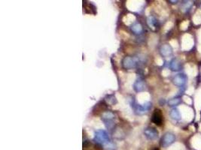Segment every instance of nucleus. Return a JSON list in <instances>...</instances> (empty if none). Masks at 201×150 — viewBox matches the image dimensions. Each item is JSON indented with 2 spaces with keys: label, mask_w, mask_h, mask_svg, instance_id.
I'll use <instances>...</instances> for the list:
<instances>
[{
  "label": "nucleus",
  "mask_w": 201,
  "mask_h": 150,
  "mask_svg": "<svg viewBox=\"0 0 201 150\" xmlns=\"http://www.w3.org/2000/svg\"><path fill=\"white\" fill-rule=\"evenodd\" d=\"M145 89L144 82L142 81H138L135 83L134 89L137 92H141Z\"/></svg>",
  "instance_id": "nucleus-10"
},
{
  "label": "nucleus",
  "mask_w": 201,
  "mask_h": 150,
  "mask_svg": "<svg viewBox=\"0 0 201 150\" xmlns=\"http://www.w3.org/2000/svg\"><path fill=\"white\" fill-rule=\"evenodd\" d=\"M122 65H123L124 68H126V69H132V68H133L136 66L137 62H136V61L132 57L127 56L123 59Z\"/></svg>",
  "instance_id": "nucleus-5"
},
{
  "label": "nucleus",
  "mask_w": 201,
  "mask_h": 150,
  "mask_svg": "<svg viewBox=\"0 0 201 150\" xmlns=\"http://www.w3.org/2000/svg\"><path fill=\"white\" fill-rule=\"evenodd\" d=\"M131 30L135 34H140L142 32V27L139 23H136L131 28Z\"/></svg>",
  "instance_id": "nucleus-12"
},
{
  "label": "nucleus",
  "mask_w": 201,
  "mask_h": 150,
  "mask_svg": "<svg viewBox=\"0 0 201 150\" xmlns=\"http://www.w3.org/2000/svg\"><path fill=\"white\" fill-rule=\"evenodd\" d=\"M170 114L172 119H174V120L178 121L181 119V114H180V112H179V110H178L177 108L173 109V110L170 111Z\"/></svg>",
  "instance_id": "nucleus-9"
},
{
  "label": "nucleus",
  "mask_w": 201,
  "mask_h": 150,
  "mask_svg": "<svg viewBox=\"0 0 201 150\" xmlns=\"http://www.w3.org/2000/svg\"><path fill=\"white\" fill-rule=\"evenodd\" d=\"M175 137L173 134L170 132H167L164 135L161 140V145L163 147H168L169 146L175 142Z\"/></svg>",
  "instance_id": "nucleus-2"
},
{
  "label": "nucleus",
  "mask_w": 201,
  "mask_h": 150,
  "mask_svg": "<svg viewBox=\"0 0 201 150\" xmlns=\"http://www.w3.org/2000/svg\"><path fill=\"white\" fill-rule=\"evenodd\" d=\"M187 81V76L184 74H176L173 79V82L176 86H183Z\"/></svg>",
  "instance_id": "nucleus-3"
},
{
  "label": "nucleus",
  "mask_w": 201,
  "mask_h": 150,
  "mask_svg": "<svg viewBox=\"0 0 201 150\" xmlns=\"http://www.w3.org/2000/svg\"><path fill=\"white\" fill-rule=\"evenodd\" d=\"M144 134L148 139L151 140H156L158 137V131L153 128H146L144 131Z\"/></svg>",
  "instance_id": "nucleus-4"
},
{
  "label": "nucleus",
  "mask_w": 201,
  "mask_h": 150,
  "mask_svg": "<svg viewBox=\"0 0 201 150\" xmlns=\"http://www.w3.org/2000/svg\"><path fill=\"white\" fill-rule=\"evenodd\" d=\"M156 23H157V21H156L155 17H148V26H149L150 27H155Z\"/></svg>",
  "instance_id": "nucleus-13"
},
{
  "label": "nucleus",
  "mask_w": 201,
  "mask_h": 150,
  "mask_svg": "<svg viewBox=\"0 0 201 150\" xmlns=\"http://www.w3.org/2000/svg\"><path fill=\"white\" fill-rule=\"evenodd\" d=\"M182 100L180 98H171L170 101H168V105L170 107L176 106V105H179L180 103H181Z\"/></svg>",
  "instance_id": "nucleus-11"
},
{
  "label": "nucleus",
  "mask_w": 201,
  "mask_h": 150,
  "mask_svg": "<svg viewBox=\"0 0 201 150\" xmlns=\"http://www.w3.org/2000/svg\"><path fill=\"white\" fill-rule=\"evenodd\" d=\"M170 69L173 72H179L182 68L181 62L178 59H173L170 63Z\"/></svg>",
  "instance_id": "nucleus-7"
},
{
  "label": "nucleus",
  "mask_w": 201,
  "mask_h": 150,
  "mask_svg": "<svg viewBox=\"0 0 201 150\" xmlns=\"http://www.w3.org/2000/svg\"><path fill=\"white\" fill-rule=\"evenodd\" d=\"M160 51H161V55L164 56H169L173 53V49H172L171 46L169 44H164L161 46Z\"/></svg>",
  "instance_id": "nucleus-8"
},
{
  "label": "nucleus",
  "mask_w": 201,
  "mask_h": 150,
  "mask_svg": "<svg viewBox=\"0 0 201 150\" xmlns=\"http://www.w3.org/2000/svg\"><path fill=\"white\" fill-rule=\"evenodd\" d=\"M94 140L96 141L97 143L104 145L109 143L110 140H109V137L108 135L107 132L103 130H99L95 134Z\"/></svg>",
  "instance_id": "nucleus-1"
},
{
  "label": "nucleus",
  "mask_w": 201,
  "mask_h": 150,
  "mask_svg": "<svg viewBox=\"0 0 201 150\" xmlns=\"http://www.w3.org/2000/svg\"><path fill=\"white\" fill-rule=\"evenodd\" d=\"M151 121L157 125H161L163 122V116L160 110H155L154 112Z\"/></svg>",
  "instance_id": "nucleus-6"
}]
</instances>
